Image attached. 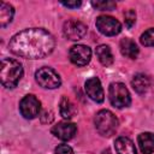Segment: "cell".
<instances>
[{"instance_id": "obj_1", "label": "cell", "mask_w": 154, "mask_h": 154, "mask_svg": "<svg viewBox=\"0 0 154 154\" xmlns=\"http://www.w3.org/2000/svg\"><path fill=\"white\" fill-rule=\"evenodd\" d=\"M55 47V40L51 32L41 28L25 29L16 35L8 42L10 51L25 59H42L49 55Z\"/></svg>"}, {"instance_id": "obj_2", "label": "cell", "mask_w": 154, "mask_h": 154, "mask_svg": "<svg viewBox=\"0 0 154 154\" xmlns=\"http://www.w3.org/2000/svg\"><path fill=\"white\" fill-rule=\"evenodd\" d=\"M23 77L22 64L11 58H4L0 67L1 84L6 88H14Z\"/></svg>"}, {"instance_id": "obj_3", "label": "cell", "mask_w": 154, "mask_h": 154, "mask_svg": "<svg viewBox=\"0 0 154 154\" xmlns=\"http://www.w3.org/2000/svg\"><path fill=\"white\" fill-rule=\"evenodd\" d=\"M94 123H95L96 131L100 135L105 136V137L112 136L117 131L118 125H119V122H118L117 117L108 109L99 111L95 116Z\"/></svg>"}, {"instance_id": "obj_4", "label": "cell", "mask_w": 154, "mask_h": 154, "mask_svg": "<svg viewBox=\"0 0 154 154\" xmlns=\"http://www.w3.org/2000/svg\"><path fill=\"white\" fill-rule=\"evenodd\" d=\"M108 97L112 103V106L117 108H124L128 107L131 102L130 93L125 84L120 82H113L109 84L108 88Z\"/></svg>"}, {"instance_id": "obj_5", "label": "cell", "mask_w": 154, "mask_h": 154, "mask_svg": "<svg viewBox=\"0 0 154 154\" xmlns=\"http://www.w3.org/2000/svg\"><path fill=\"white\" fill-rule=\"evenodd\" d=\"M35 79L42 88L46 89H55L61 84V79L58 72L48 66L38 69L35 72Z\"/></svg>"}, {"instance_id": "obj_6", "label": "cell", "mask_w": 154, "mask_h": 154, "mask_svg": "<svg viewBox=\"0 0 154 154\" xmlns=\"http://www.w3.org/2000/svg\"><path fill=\"white\" fill-rule=\"evenodd\" d=\"M19 111L26 119H34L40 116L41 102L35 95H25L19 102Z\"/></svg>"}, {"instance_id": "obj_7", "label": "cell", "mask_w": 154, "mask_h": 154, "mask_svg": "<svg viewBox=\"0 0 154 154\" xmlns=\"http://www.w3.org/2000/svg\"><path fill=\"white\" fill-rule=\"evenodd\" d=\"M95 24L97 30L106 36H114L122 30V24L111 16H99Z\"/></svg>"}, {"instance_id": "obj_8", "label": "cell", "mask_w": 154, "mask_h": 154, "mask_svg": "<svg viewBox=\"0 0 154 154\" xmlns=\"http://www.w3.org/2000/svg\"><path fill=\"white\" fill-rule=\"evenodd\" d=\"M87 25L77 19H69L64 23L63 26V32L65 37H67L71 41H77L84 37L87 34Z\"/></svg>"}, {"instance_id": "obj_9", "label": "cell", "mask_w": 154, "mask_h": 154, "mask_svg": "<svg viewBox=\"0 0 154 154\" xmlns=\"http://www.w3.org/2000/svg\"><path fill=\"white\" fill-rule=\"evenodd\" d=\"M69 55L72 64L77 66H84L91 59V49L85 45H75L70 48Z\"/></svg>"}, {"instance_id": "obj_10", "label": "cell", "mask_w": 154, "mask_h": 154, "mask_svg": "<svg viewBox=\"0 0 154 154\" xmlns=\"http://www.w3.org/2000/svg\"><path fill=\"white\" fill-rule=\"evenodd\" d=\"M76 131H77V126L71 123V122H67V120H64V122H59L57 125H54L51 130V132L59 140H63V141H69L71 140L75 135H76Z\"/></svg>"}, {"instance_id": "obj_11", "label": "cell", "mask_w": 154, "mask_h": 154, "mask_svg": "<svg viewBox=\"0 0 154 154\" xmlns=\"http://www.w3.org/2000/svg\"><path fill=\"white\" fill-rule=\"evenodd\" d=\"M85 88V93L87 95L95 102H102L105 99V94H103V89L101 85V82L97 77H91L89 79L85 81L84 84Z\"/></svg>"}, {"instance_id": "obj_12", "label": "cell", "mask_w": 154, "mask_h": 154, "mask_svg": "<svg viewBox=\"0 0 154 154\" xmlns=\"http://www.w3.org/2000/svg\"><path fill=\"white\" fill-rule=\"evenodd\" d=\"M114 148H116L117 154H137L134 142L130 138L124 137V136H120L116 140Z\"/></svg>"}, {"instance_id": "obj_13", "label": "cell", "mask_w": 154, "mask_h": 154, "mask_svg": "<svg viewBox=\"0 0 154 154\" xmlns=\"http://www.w3.org/2000/svg\"><path fill=\"white\" fill-rule=\"evenodd\" d=\"M131 85L134 88V90L140 94V95H144L148 89H149V85H150V82H149V78L143 75V73H137L134 76L132 81H131Z\"/></svg>"}, {"instance_id": "obj_14", "label": "cell", "mask_w": 154, "mask_h": 154, "mask_svg": "<svg viewBox=\"0 0 154 154\" xmlns=\"http://www.w3.org/2000/svg\"><path fill=\"white\" fill-rule=\"evenodd\" d=\"M140 149L143 154H152L154 152V134L152 132H143L138 135L137 138Z\"/></svg>"}, {"instance_id": "obj_15", "label": "cell", "mask_w": 154, "mask_h": 154, "mask_svg": "<svg viewBox=\"0 0 154 154\" xmlns=\"http://www.w3.org/2000/svg\"><path fill=\"white\" fill-rule=\"evenodd\" d=\"M120 52L124 57L130 59H136L138 55V47L135 43V41L130 38H123L120 41Z\"/></svg>"}, {"instance_id": "obj_16", "label": "cell", "mask_w": 154, "mask_h": 154, "mask_svg": "<svg viewBox=\"0 0 154 154\" xmlns=\"http://www.w3.org/2000/svg\"><path fill=\"white\" fill-rule=\"evenodd\" d=\"M96 57L99 59V61L103 65V66H109L113 64V54L111 52V48L107 45H100L96 47L95 49Z\"/></svg>"}, {"instance_id": "obj_17", "label": "cell", "mask_w": 154, "mask_h": 154, "mask_svg": "<svg viewBox=\"0 0 154 154\" xmlns=\"http://www.w3.org/2000/svg\"><path fill=\"white\" fill-rule=\"evenodd\" d=\"M13 14H14L13 7L10 4L1 2L0 4V26L5 28L6 25H8L13 19Z\"/></svg>"}, {"instance_id": "obj_18", "label": "cell", "mask_w": 154, "mask_h": 154, "mask_svg": "<svg viewBox=\"0 0 154 154\" xmlns=\"http://www.w3.org/2000/svg\"><path fill=\"white\" fill-rule=\"evenodd\" d=\"M59 112L63 118L71 119L76 113V108L73 103L70 101V99H67L66 96H63L60 100V105H59Z\"/></svg>"}, {"instance_id": "obj_19", "label": "cell", "mask_w": 154, "mask_h": 154, "mask_svg": "<svg viewBox=\"0 0 154 154\" xmlns=\"http://www.w3.org/2000/svg\"><path fill=\"white\" fill-rule=\"evenodd\" d=\"M91 6L94 8H96V10L109 11V10L116 8L117 4L114 1H111V0H99V1H91Z\"/></svg>"}, {"instance_id": "obj_20", "label": "cell", "mask_w": 154, "mask_h": 154, "mask_svg": "<svg viewBox=\"0 0 154 154\" xmlns=\"http://www.w3.org/2000/svg\"><path fill=\"white\" fill-rule=\"evenodd\" d=\"M140 42L146 46V47H152L154 46V28H150L148 30H146L141 37H140Z\"/></svg>"}, {"instance_id": "obj_21", "label": "cell", "mask_w": 154, "mask_h": 154, "mask_svg": "<svg viewBox=\"0 0 154 154\" xmlns=\"http://www.w3.org/2000/svg\"><path fill=\"white\" fill-rule=\"evenodd\" d=\"M136 22V12L134 10H128L125 13H124V23H125V26L128 29L132 28V25L135 24Z\"/></svg>"}, {"instance_id": "obj_22", "label": "cell", "mask_w": 154, "mask_h": 154, "mask_svg": "<svg viewBox=\"0 0 154 154\" xmlns=\"http://www.w3.org/2000/svg\"><path fill=\"white\" fill-rule=\"evenodd\" d=\"M54 153L55 154H73V150H72V148L70 146L63 143V144H59V146L55 147Z\"/></svg>"}, {"instance_id": "obj_23", "label": "cell", "mask_w": 154, "mask_h": 154, "mask_svg": "<svg viewBox=\"0 0 154 154\" xmlns=\"http://www.w3.org/2000/svg\"><path fill=\"white\" fill-rule=\"evenodd\" d=\"M40 118H41V122L43 123V124H48V123H51L52 120H53V113L49 111H46V112H43L41 116H40Z\"/></svg>"}, {"instance_id": "obj_24", "label": "cell", "mask_w": 154, "mask_h": 154, "mask_svg": "<svg viewBox=\"0 0 154 154\" xmlns=\"http://www.w3.org/2000/svg\"><path fill=\"white\" fill-rule=\"evenodd\" d=\"M61 5H64L65 7H69V8H77L82 5V2L79 0H73V1H60Z\"/></svg>"}]
</instances>
